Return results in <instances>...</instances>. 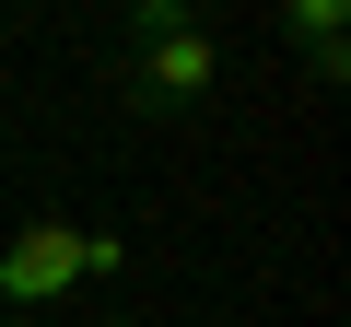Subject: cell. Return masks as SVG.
<instances>
[{"label":"cell","mask_w":351,"mask_h":327,"mask_svg":"<svg viewBox=\"0 0 351 327\" xmlns=\"http://www.w3.org/2000/svg\"><path fill=\"white\" fill-rule=\"evenodd\" d=\"M211 94H223L211 24H188L176 0H141V12H129V59H117V105L141 129H176V117H199Z\"/></svg>","instance_id":"1"},{"label":"cell","mask_w":351,"mask_h":327,"mask_svg":"<svg viewBox=\"0 0 351 327\" xmlns=\"http://www.w3.org/2000/svg\"><path fill=\"white\" fill-rule=\"evenodd\" d=\"M0 327H36V315H0Z\"/></svg>","instance_id":"5"},{"label":"cell","mask_w":351,"mask_h":327,"mask_svg":"<svg viewBox=\"0 0 351 327\" xmlns=\"http://www.w3.org/2000/svg\"><path fill=\"white\" fill-rule=\"evenodd\" d=\"M94 327H141V315H94Z\"/></svg>","instance_id":"4"},{"label":"cell","mask_w":351,"mask_h":327,"mask_svg":"<svg viewBox=\"0 0 351 327\" xmlns=\"http://www.w3.org/2000/svg\"><path fill=\"white\" fill-rule=\"evenodd\" d=\"M59 292H82V222L71 211H36L12 246H0V315H36Z\"/></svg>","instance_id":"2"},{"label":"cell","mask_w":351,"mask_h":327,"mask_svg":"<svg viewBox=\"0 0 351 327\" xmlns=\"http://www.w3.org/2000/svg\"><path fill=\"white\" fill-rule=\"evenodd\" d=\"M281 47H293L328 94L351 82V12H339V0H293V12H281Z\"/></svg>","instance_id":"3"}]
</instances>
